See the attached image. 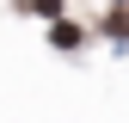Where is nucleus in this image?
Returning a JSON list of instances; mask_svg holds the SVG:
<instances>
[{
	"label": "nucleus",
	"instance_id": "obj_1",
	"mask_svg": "<svg viewBox=\"0 0 129 123\" xmlns=\"http://www.w3.org/2000/svg\"><path fill=\"white\" fill-rule=\"evenodd\" d=\"M49 43H55V49H80V25L55 19V25H49Z\"/></svg>",
	"mask_w": 129,
	"mask_h": 123
}]
</instances>
